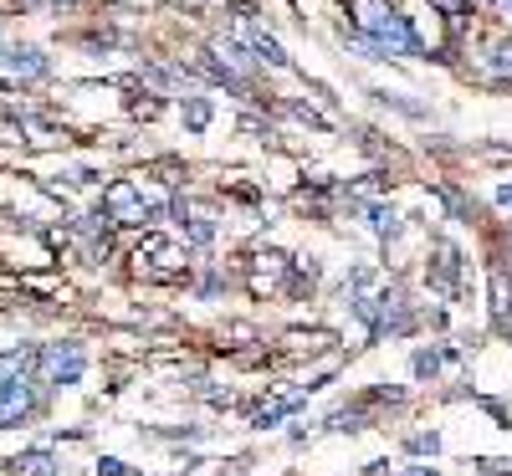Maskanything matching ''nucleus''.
Returning a JSON list of instances; mask_svg holds the SVG:
<instances>
[{
	"mask_svg": "<svg viewBox=\"0 0 512 476\" xmlns=\"http://www.w3.org/2000/svg\"><path fill=\"white\" fill-rule=\"evenodd\" d=\"M82 364H88V359H82L77 343H57V349H41V354H36L41 384H77Z\"/></svg>",
	"mask_w": 512,
	"mask_h": 476,
	"instance_id": "f257e3e1",
	"label": "nucleus"
},
{
	"mask_svg": "<svg viewBox=\"0 0 512 476\" xmlns=\"http://www.w3.org/2000/svg\"><path fill=\"white\" fill-rule=\"evenodd\" d=\"M31 405H36V395H31L26 379H0V430L21 425L31 415Z\"/></svg>",
	"mask_w": 512,
	"mask_h": 476,
	"instance_id": "f03ea898",
	"label": "nucleus"
},
{
	"mask_svg": "<svg viewBox=\"0 0 512 476\" xmlns=\"http://www.w3.org/2000/svg\"><path fill=\"white\" fill-rule=\"evenodd\" d=\"M349 16L364 36H379L384 26H395L400 11H395V0H349Z\"/></svg>",
	"mask_w": 512,
	"mask_h": 476,
	"instance_id": "7ed1b4c3",
	"label": "nucleus"
},
{
	"mask_svg": "<svg viewBox=\"0 0 512 476\" xmlns=\"http://www.w3.org/2000/svg\"><path fill=\"white\" fill-rule=\"evenodd\" d=\"M103 205H108V215H113L118 226H128V221H149V205H144V190H139V185H113Z\"/></svg>",
	"mask_w": 512,
	"mask_h": 476,
	"instance_id": "20e7f679",
	"label": "nucleus"
},
{
	"mask_svg": "<svg viewBox=\"0 0 512 476\" xmlns=\"http://www.w3.org/2000/svg\"><path fill=\"white\" fill-rule=\"evenodd\" d=\"M134 262H139V267L149 262V272H154V277H175V267H180V251H175V246H164L159 236H149V241L134 251Z\"/></svg>",
	"mask_w": 512,
	"mask_h": 476,
	"instance_id": "39448f33",
	"label": "nucleus"
},
{
	"mask_svg": "<svg viewBox=\"0 0 512 476\" xmlns=\"http://www.w3.org/2000/svg\"><path fill=\"white\" fill-rule=\"evenodd\" d=\"M210 57H221L216 77H226V82H236V77H246V72H251V57L236 47V41H216V47H210Z\"/></svg>",
	"mask_w": 512,
	"mask_h": 476,
	"instance_id": "423d86ee",
	"label": "nucleus"
},
{
	"mask_svg": "<svg viewBox=\"0 0 512 476\" xmlns=\"http://www.w3.org/2000/svg\"><path fill=\"white\" fill-rule=\"evenodd\" d=\"M241 31H246V41H251V52H256V62H267V67H287V52L277 47V41L262 31V26H251V21H241Z\"/></svg>",
	"mask_w": 512,
	"mask_h": 476,
	"instance_id": "0eeeda50",
	"label": "nucleus"
},
{
	"mask_svg": "<svg viewBox=\"0 0 512 476\" xmlns=\"http://www.w3.org/2000/svg\"><path fill=\"white\" fill-rule=\"evenodd\" d=\"M36 364L31 349H11V354H0V379H26V369Z\"/></svg>",
	"mask_w": 512,
	"mask_h": 476,
	"instance_id": "6e6552de",
	"label": "nucleus"
},
{
	"mask_svg": "<svg viewBox=\"0 0 512 476\" xmlns=\"http://www.w3.org/2000/svg\"><path fill=\"white\" fill-rule=\"evenodd\" d=\"M507 308H512V282H507V272H492V313H497V323H507Z\"/></svg>",
	"mask_w": 512,
	"mask_h": 476,
	"instance_id": "1a4fd4ad",
	"label": "nucleus"
},
{
	"mask_svg": "<svg viewBox=\"0 0 512 476\" xmlns=\"http://www.w3.org/2000/svg\"><path fill=\"white\" fill-rule=\"evenodd\" d=\"M487 72H492V77H502V82L512 77V41H497V47H492V62H487Z\"/></svg>",
	"mask_w": 512,
	"mask_h": 476,
	"instance_id": "9d476101",
	"label": "nucleus"
},
{
	"mask_svg": "<svg viewBox=\"0 0 512 476\" xmlns=\"http://www.w3.org/2000/svg\"><path fill=\"white\" fill-rule=\"evenodd\" d=\"M11 62H16V72H26V77H41V72H47V62H41L36 52H16Z\"/></svg>",
	"mask_w": 512,
	"mask_h": 476,
	"instance_id": "9b49d317",
	"label": "nucleus"
},
{
	"mask_svg": "<svg viewBox=\"0 0 512 476\" xmlns=\"http://www.w3.org/2000/svg\"><path fill=\"white\" fill-rule=\"evenodd\" d=\"M21 466H26L31 476H57V471H52V456H26Z\"/></svg>",
	"mask_w": 512,
	"mask_h": 476,
	"instance_id": "f8f14e48",
	"label": "nucleus"
},
{
	"mask_svg": "<svg viewBox=\"0 0 512 476\" xmlns=\"http://www.w3.org/2000/svg\"><path fill=\"white\" fill-rule=\"evenodd\" d=\"M374 231L379 236H395V210H374Z\"/></svg>",
	"mask_w": 512,
	"mask_h": 476,
	"instance_id": "ddd939ff",
	"label": "nucleus"
},
{
	"mask_svg": "<svg viewBox=\"0 0 512 476\" xmlns=\"http://www.w3.org/2000/svg\"><path fill=\"white\" fill-rule=\"evenodd\" d=\"M185 118H190V128H205V123H210V108H205V103H190Z\"/></svg>",
	"mask_w": 512,
	"mask_h": 476,
	"instance_id": "4468645a",
	"label": "nucleus"
},
{
	"mask_svg": "<svg viewBox=\"0 0 512 476\" xmlns=\"http://www.w3.org/2000/svg\"><path fill=\"white\" fill-rule=\"evenodd\" d=\"M436 6H441V11L456 21V16H466V11H472V0H436Z\"/></svg>",
	"mask_w": 512,
	"mask_h": 476,
	"instance_id": "2eb2a0df",
	"label": "nucleus"
},
{
	"mask_svg": "<svg viewBox=\"0 0 512 476\" xmlns=\"http://www.w3.org/2000/svg\"><path fill=\"white\" fill-rule=\"evenodd\" d=\"M98 471H103V476H123V461H103Z\"/></svg>",
	"mask_w": 512,
	"mask_h": 476,
	"instance_id": "dca6fc26",
	"label": "nucleus"
},
{
	"mask_svg": "<svg viewBox=\"0 0 512 476\" xmlns=\"http://www.w3.org/2000/svg\"><path fill=\"white\" fill-rule=\"evenodd\" d=\"M405 476H436V471H431V466H420V471H405Z\"/></svg>",
	"mask_w": 512,
	"mask_h": 476,
	"instance_id": "f3484780",
	"label": "nucleus"
},
{
	"mask_svg": "<svg viewBox=\"0 0 512 476\" xmlns=\"http://www.w3.org/2000/svg\"><path fill=\"white\" fill-rule=\"evenodd\" d=\"M497 200H502V205H512V190H502V195H497Z\"/></svg>",
	"mask_w": 512,
	"mask_h": 476,
	"instance_id": "a211bd4d",
	"label": "nucleus"
},
{
	"mask_svg": "<svg viewBox=\"0 0 512 476\" xmlns=\"http://www.w3.org/2000/svg\"><path fill=\"white\" fill-rule=\"evenodd\" d=\"M492 6H497V11H507V6H512V0H492Z\"/></svg>",
	"mask_w": 512,
	"mask_h": 476,
	"instance_id": "6ab92c4d",
	"label": "nucleus"
},
{
	"mask_svg": "<svg viewBox=\"0 0 512 476\" xmlns=\"http://www.w3.org/2000/svg\"><path fill=\"white\" fill-rule=\"evenodd\" d=\"M507 16H512V6H507Z\"/></svg>",
	"mask_w": 512,
	"mask_h": 476,
	"instance_id": "aec40b11",
	"label": "nucleus"
}]
</instances>
